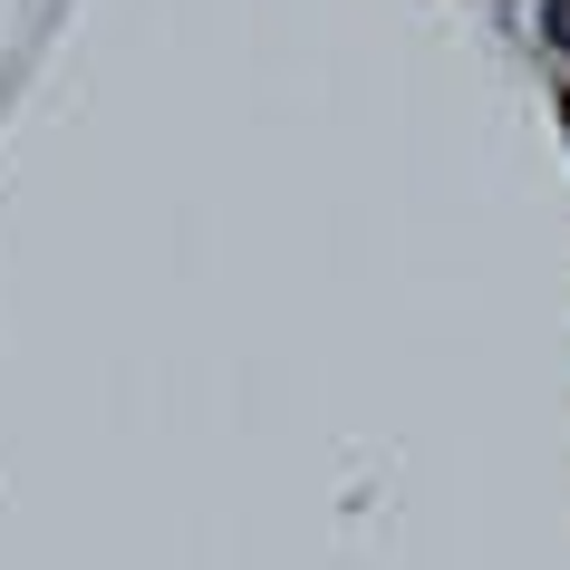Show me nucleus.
Here are the masks:
<instances>
[{
  "mask_svg": "<svg viewBox=\"0 0 570 570\" xmlns=\"http://www.w3.org/2000/svg\"><path fill=\"white\" fill-rule=\"evenodd\" d=\"M541 30H551V49H570V0H541Z\"/></svg>",
  "mask_w": 570,
  "mask_h": 570,
  "instance_id": "nucleus-1",
  "label": "nucleus"
}]
</instances>
